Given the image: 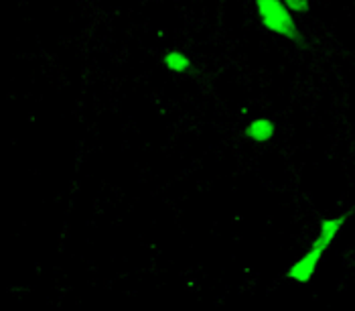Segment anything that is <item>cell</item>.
Masks as SVG:
<instances>
[{"mask_svg":"<svg viewBox=\"0 0 355 311\" xmlns=\"http://www.w3.org/2000/svg\"><path fill=\"white\" fill-rule=\"evenodd\" d=\"M345 224H347L345 214H335V216L323 218L317 224L313 238L309 240V246L295 260H291V264L286 267L284 279L288 283L297 285V287L313 283L321 271V264L325 262L327 253L335 246L339 236L343 234Z\"/></svg>","mask_w":355,"mask_h":311,"instance_id":"obj_1","label":"cell"},{"mask_svg":"<svg viewBox=\"0 0 355 311\" xmlns=\"http://www.w3.org/2000/svg\"><path fill=\"white\" fill-rule=\"evenodd\" d=\"M244 141L252 146H268L278 135V124L270 116H254L242 128Z\"/></svg>","mask_w":355,"mask_h":311,"instance_id":"obj_4","label":"cell"},{"mask_svg":"<svg viewBox=\"0 0 355 311\" xmlns=\"http://www.w3.org/2000/svg\"><path fill=\"white\" fill-rule=\"evenodd\" d=\"M288 10L297 17V19H304L311 15V8H313V0H282Z\"/></svg>","mask_w":355,"mask_h":311,"instance_id":"obj_5","label":"cell"},{"mask_svg":"<svg viewBox=\"0 0 355 311\" xmlns=\"http://www.w3.org/2000/svg\"><path fill=\"white\" fill-rule=\"evenodd\" d=\"M161 67L173 80H189L195 72V59L183 47H166L159 57Z\"/></svg>","mask_w":355,"mask_h":311,"instance_id":"obj_3","label":"cell"},{"mask_svg":"<svg viewBox=\"0 0 355 311\" xmlns=\"http://www.w3.org/2000/svg\"><path fill=\"white\" fill-rule=\"evenodd\" d=\"M252 8L258 25L266 35L282 41H295L299 37V19L282 0H252Z\"/></svg>","mask_w":355,"mask_h":311,"instance_id":"obj_2","label":"cell"}]
</instances>
